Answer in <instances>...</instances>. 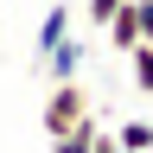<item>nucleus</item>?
I'll return each mask as SVG.
<instances>
[{
	"label": "nucleus",
	"instance_id": "nucleus-10",
	"mask_svg": "<svg viewBox=\"0 0 153 153\" xmlns=\"http://www.w3.org/2000/svg\"><path fill=\"white\" fill-rule=\"evenodd\" d=\"M89 153H128V147H121V140H115V134H108V128H102V140H96V147H89Z\"/></svg>",
	"mask_w": 153,
	"mask_h": 153
},
{
	"label": "nucleus",
	"instance_id": "nucleus-1",
	"mask_svg": "<svg viewBox=\"0 0 153 153\" xmlns=\"http://www.w3.org/2000/svg\"><path fill=\"white\" fill-rule=\"evenodd\" d=\"M83 115H89V96H83L76 76H70V83H51V96H45V134H51V140H57L64 128H76Z\"/></svg>",
	"mask_w": 153,
	"mask_h": 153
},
{
	"label": "nucleus",
	"instance_id": "nucleus-2",
	"mask_svg": "<svg viewBox=\"0 0 153 153\" xmlns=\"http://www.w3.org/2000/svg\"><path fill=\"white\" fill-rule=\"evenodd\" d=\"M45 70H51V83H70V76L83 70V45H76V38H57L45 51Z\"/></svg>",
	"mask_w": 153,
	"mask_h": 153
},
{
	"label": "nucleus",
	"instance_id": "nucleus-5",
	"mask_svg": "<svg viewBox=\"0 0 153 153\" xmlns=\"http://www.w3.org/2000/svg\"><path fill=\"white\" fill-rule=\"evenodd\" d=\"M115 140L128 153H153V121H140V115H134V121H115Z\"/></svg>",
	"mask_w": 153,
	"mask_h": 153
},
{
	"label": "nucleus",
	"instance_id": "nucleus-3",
	"mask_svg": "<svg viewBox=\"0 0 153 153\" xmlns=\"http://www.w3.org/2000/svg\"><path fill=\"white\" fill-rule=\"evenodd\" d=\"M96 140H102V121H96V115H83L76 128H64V134L51 140V153H89Z\"/></svg>",
	"mask_w": 153,
	"mask_h": 153
},
{
	"label": "nucleus",
	"instance_id": "nucleus-6",
	"mask_svg": "<svg viewBox=\"0 0 153 153\" xmlns=\"http://www.w3.org/2000/svg\"><path fill=\"white\" fill-rule=\"evenodd\" d=\"M108 38H115V51H134V45H140V26H134V7H121V13L108 19Z\"/></svg>",
	"mask_w": 153,
	"mask_h": 153
},
{
	"label": "nucleus",
	"instance_id": "nucleus-8",
	"mask_svg": "<svg viewBox=\"0 0 153 153\" xmlns=\"http://www.w3.org/2000/svg\"><path fill=\"white\" fill-rule=\"evenodd\" d=\"M121 7H128V0H83V13L96 19V26H108V19H115V13H121Z\"/></svg>",
	"mask_w": 153,
	"mask_h": 153
},
{
	"label": "nucleus",
	"instance_id": "nucleus-7",
	"mask_svg": "<svg viewBox=\"0 0 153 153\" xmlns=\"http://www.w3.org/2000/svg\"><path fill=\"white\" fill-rule=\"evenodd\" d=\"M128 57H134V89H140V96H153V45H134Z\"/></svg>",
	"mask_w": 153,
	"mask_h": 153
},
{
	"label": "nucleus",
	"instance_id": "nucleus-4",
	"mask_svg": "<svg viewBox=\"0 0 153 153\" xmlns=\"http://www.w3.org/2000/svg\"><path fill=\"white\" fill-rule=\"evenodd\" d=\"M57 38H70V7L57 0V7H45V19H38V57H45Z\"/></svg>",
	"mask_w": 153,
	"mask_h": 153
},
{
	"label": "nucleus",
	"instance_id": "nucleus-9",
	"mask_svg": "<svg viewBox=\"0 0 153 153\" xmlns=\"http://www.w3.org/2000/svg\"><path fill=\"white\" fill-rule=\"evenodd\" d=\"M134 7V26H140V45H153V0H128Z\"/></svg>",
	"mask_w": 153,
	"mask_h": 153
}]
</instances>
